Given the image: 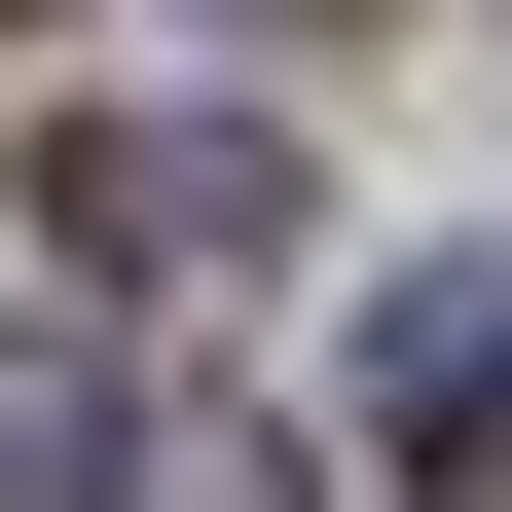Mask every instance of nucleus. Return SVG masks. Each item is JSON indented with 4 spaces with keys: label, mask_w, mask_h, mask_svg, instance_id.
I'll return each instance as SVG.
<instances>
[{
    "label": "nucleus",
    "mask_w": 512,
    "mask_h": 512,
    "mask_svg": "<svg viewBox=\"0 0 512 512\" xmlns=\"http://www.w3.org/2000/svg\"><path fill=\"white\" fill-rule=\"evenodd\" d=\"M74 256L110 293H256V256H293V147H256V110H74Z\"/></svg>",
    "instance_id": "nucleus-1"
},
{
    "label": "nucleus",
    "mask_w": 512,
    "mask_h": 512,
    "mask_svg": "<svg viewBox=\"0 0 512 512\" xmlns=\"http://www.w3.org/2000/svg\"><path fill=\"white\" fill-rule=\"evenodd\" d=\"M147 476H183L147 366H110V330H0V512H147Z\"/></svg>",
    "instance_id": "nucleus-2"
},
{
    "label": "nucleus",
    "mask_w": 512,
    "mask_h": 512,
    "mask_svg": "<svg viewBox=\"0 0 512 512\" xmlns=\"http://www.w3.org/2000/svg\"><path fill=\"white\" fill-rule=\"evenodd\" d=\"M403 476H439V512H512V366H439V403H403Z\"/></svg>",
    "instance_id": "nucleus-3"
}]
</instances>
